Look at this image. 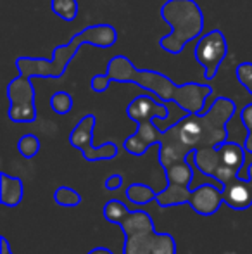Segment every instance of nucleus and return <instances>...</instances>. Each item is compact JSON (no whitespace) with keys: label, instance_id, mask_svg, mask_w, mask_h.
Listing matches in <instances>:
<instances>
[{"label":"nucleus","instance_id":"obj_26","mask_svg":"<svg viewBox=\"0 0 252 254\" xmlns=\"http://www.w3.org/2000/svg\"><path fill=\"white\" fill-rule=\"evenodd\" d=\"M121 185H123V177H121V175H111V177H107V178H105V182H104L105 190H109V192L118 190V189H121Z\"/></svg>","mask_w":252,"mask_h":254},{"label":"nucleus","instance_id":"obj_21","mask_svg":"<svg viewBox=\"0 0 252 254\" xmlns=\"http://www.w3.org/2000/svg\"><path fill=\"white\" fill-rule=\"evenodd\" d=\"M73 106H74V101H73V97H71V94H67V92H64V90L52 94L50 107H52V111H54V113L67 114V113H71Z\"/></svg>","mask_w":252,"mask_h":254},{"label":"nucleus","instance_id":"obj_17","mask_svg":"<svg viewBox=\"0 0 252 254\" xmlns=\"http://www.w3.org/2000/svg\"><path fill=\"white\" fill-rule=\"evenodd\" d=\"M155 195H157V192H154L152 187L145 184H131L126 189V197L137 206H145V204L155 201Z\"/></svg>","mask_w":252,"mask_h":254},{"label":"nucleus","instance_id":"obj_25","mask_svg":"<svg viewBox=\"0 0 252 254\" xmlns=\"http://www.w3.org/2000/svg\"><path fill=\"white\" fill-rule=\"evenodd\" d=\"M112 83V80L109 78V74H95V76H92V90L97 92V94H102V92H105L109 88V85Z\"/></svg>","mask_w":252,"mask_h":254},{"label":"nucleus","instance_id":"obj_7","mask_svg":"<svg viewBox=\"0 0 252 254\" xmlns=\"http://www.w3.org/2000/svg\"><path fill=\"white\" fill-rule=\"evenodd\" d=\"M97 125V118L94 114H85L76 127L73 128L69 135V144L78 149L83 157L90 163L102 159H114L118 156V145L114 142H105V144L95 147L94 145V130Z\"/></svg>","mask_w":252,"mask_h":254},{"label":"nucleus","instance_id":"obj_14","mask_svg":"<svg viewBox=\"0 0 252 254\" xmlns=\"http://www.w3.org/2000/svg\"><path fill=\"white\" fill-rule=\"evenodd\" d=\"M223 202L235 211L252 206V182L242 177H233L223 184Z\"/></svg>","mask_w":252,"mask_h":254},{"label":"nucleus","instance_id":"obj_1","mask_svg":"<svg viewBox=\"0 0 252 254\" xmlns=\"http://www.w3.org/2000/svg\"><path fill=\"white\" fill-rule=\"evenodd\" d=\"M107 74L116 83H135L147 92H152L161 102H175L187 114L204 113L205 101L211 97V85L185 83L176 85L171 78L154 69H137L125 56H116L107 63Z\"/></svg>","mask_w":252,"mask_h":254},{"label":"nucleus","instance_id":"obj_12","mask_svg":"<svg viewBox=\"0 0 252 254\" xmlns=\"http://www.w3.org/2000/svg\"><path fill=\"white\" fill-rule=\"evenodd\" d=\"M162 130L154 125V120L138 123L137 131L125 140V151L131 156H144L151 145L159 144Z\"/></svg>","mask_w":252,"mask_h":254},{"label":"nucleus","instance_id":"obj_13","mask_svg":"<svg viewBox=\"0 0 252 254\" xmlns=\"http://www.w3.org/2000/svg\"><path fill=\"white\" fill-rule=\"evenodd\" d=\"M221 202L223 189H218L211 184H202L192 190L189 206L201 216H211V214L218 213Z\"/></svg>","mask_w":252,"mask_h":254},{"label":"nucleus","instance_id":"obj_3","mask_svg":"<svg viewBox=\"0 0 252 254\" xmlns=\"http://www.w3.org/2000/svg\"><path fill=\"white\" fill-rule=\"evenodd\" d=\"M118 42V31L112 24H92L76 33L66 45H57L52 51L50 59L17 57L16 67L19 74L26 78H61L66 73L67 64L73 61L81 45L107 49Z\"/></svg>","mask_w":252,"mask_h":254},{"label":"nucleus","instance_id":"obj_20","mask_svg":"<svg viewBox=\"0 0 252 254\" xmlns=\"http://www.w3.org/2000/svg\"><path fill=\"white\" fill-rule=\"evenodd\" d=\"M17 151L23 157H26V159H31V157H35L40 151V140H38L37 135L33 133H26L23 135V137L19 138V142H17Z\"/></svg>","mask_w":252,"mask_h":254},{"label":"nucleus","instance_id":"obj_5","mask_svg":"<svg viewBox=\"0 0 252 254\" xmlns=\"http://www.w3.org/2000/svg\"><path fill=\"white\" fill-rule=\"evenodd\" d=\"M246 152L244 145L226 140L218 147L195 149L194 164L202 175L214 178L223 187L230 178L240 177L246 164Z\"/></svg>","mask_w":252,"mask_h":254},{"label":"nucleus","instance_id":"obj_22","mask_svg":"<svg viewBox=\"0 0 252 254\" xmlns=\"http://www.w3.org/2000/svg\"><path fill=\"white\" fill-rule=\"evenodd\" d=\"M126 209L128 207L121 201H118V199H111V201L105 202L104 211H102V213H104V218L109 221V223L118 225L119 221H121L123 214L126 213Z\"/></svg>","mask_w":252,"mask_h":254},{"label":"nucleus","instance_id":"obj_8","mask_svg":"<svg viewBox=\"0 0 252 254\" xmlns=\"http://www.w3.org/2000/svg\"><path fill=\"white\" fill-rule=\"evenodd\" d=\"M9 97V120L14 123H33L37 120L35 106V87L31 78L19 74L7 85Z\"/></svg>","mask_w":252,"mask_h":254},{"label":"nucleus","instance_id":"obj_10","mask_svg":"<svg viewBox=\"0 0 252 254\" xmlns=\"http://www.w3.org/2000/svg\"><path fill=\"white\" fill-rule=\"evenodd\" d=\"M123 254H176V241L173 235L155 232V227L147 228L126 235Z\"/></svg>","mask_w":252,"mask_h":254},{"label":"nucleus","instance_id":"obj_29","mask_svg":"<svg viewBox=\"0 0 252 254\" xmlns=\"http://www.w3.org/2000/svg\"><path fill=\"white\" fill-rule=\"evenodd\" d=\"M247 175H249V180L252 182V163L249 164V170H247Z\"/></svg>","mask_w":252,"mask_h":254},{"label":"nucleus","instance_id":"obj_15","mask_svg":"<svg viewBox=\"0 0 252 254\" xmlns=\"http://www.w3.org/2000/svg\"><path fill=\"white\" fill-rule=\"evenodd\" d=\"M23 180L19 177H10L7 173H0V202L7 207H16L23 201Z\"/></svg>","mask_w":252,"mask_h":254},{"label":"nucleus","instance_id":"obj_28","mask_svg":"<svg viewBox=\"0 0 252 254\" xmlns=\"http://www.w3.org/2000/svg\"><path fill=\"white\" fill-rule=\"evenodd\" d=\"M88 254H114V253L107 248H94L92 251H88Z\"/></svg>","mask_w":252,"mask_h":254},{"label":"nucleus","instance_id":"obj_6","mask_svg":"<svg viewBox=\"0 0 252 254\" xmlns=\"http://www.w3.org/2000/svg\"><path fill=\"white\" fill-rule=\"evenodd\" d=\"M164 171H166L168 185H166L164 190L157 192L155 202L161 207H173V206H182V204H189L192 194L190 185L194 182V171H192L189 159L171 164Z\"/></svg>","mask_w":252,"mask_h":254},{"label":"nucleus","instance_id":"obj_9","mask_svg":"<svg viewBox=\"0 0 252 254\" xmlns=\"http://www.w3.org/2000/svg\"><path fill=\"white\" fill-rule=\"evenodd\" d=\"M228 54V42L223 31L211 30L199 38L195 45V59L204 67V78L212 80Z\"/></svg>","mask_w":252,"mask_h":254},{"label":"nucleus","instance_id":"obj_11","mask_svg":"<svg viewBox=\"0 0 252 254\" xmlns=\"http://www.w3.org/2000/svg\"><path fill=\"white\" fill-rule=\"evenodd\" d=\"M126 114L131 121L138 125L149 120H166L169 116V109L166 104L157 102L151 95H138L128 104Z\"/></svg>","mask_w":252,"mask_h":254},{"label":"nucleus","instance_id":"obj_24","mask_svg":"<svg viewBox=\"0 0 252 254\" xmlns=\"http://www.w3.org/2000/svg\"><path fill=\"white\" fill-rule=\"evenodd\" d=\"M237 80L252 94V63H240L235 69Z\"/></svg>","mask_w":252,"mask_h":254},{"label":"nucleus","instance_id":"obj_23","mask_svg":"<svg viewBox=\"0 0 252 254\" xmlns=\"http://www.w3.org/2000/svg\"><path fill=\"white\" fill-rule=\"evenodd\" d=\"M240 120H242L244 127L247 128V131H249L246 142H244V147H246L247 152L252 154V104L246 106L242 111H240Z\"/></svg>","mask_w":252,"mask_h":254},{"label":"nucleus","instance_id":"obj_18","mask_svg":"<svg viewBox=\"0 0 252 254\" xmlns=\"http://www.w3.org/2000/svg\"><path fill=\"white\" fill-rule=\"evenodd\" d=\"M50 9L55 16H59L64 21H74L78 16L76 0H52Z\"/></svg>","mask_w":252,"mask_h":254},{"label":"nucleus","instance_id":"obj_27","mask_svg":"<svg viewBox=\"0 0 252 254\" xmlns=\"http://www.w3.org/2000/svg\"><path fill=\"white\" fill-rule=\"evenodd\" d=\"M0 254H14L10 251L9 241H7L5 237H0Z\"/></svg>","mask_w":252,"mask_h":254},{"label":"nucleus","instance_id":"obj_19","mask_svg":"<svg viewBox=\"0 0 252 254\" xmlns=\"http://www.w3.org/2000/svg\"><path fill=\"white\" fill-rule=\"evenodd\" d=\"M54 201L62 207H76L78 204L81 202V195H80V192H76L74 189L62 185V187L55 189Z\"/></svg>","mask_w":252,"mask_h":254},{"label":"nucleus","instance_id":"obj_4","mask_svg":"<svg viewBox=\"0 0 252 254\" xmlns=\"http://www.w3.org/2000/svg\"><path fill=\"white\" fill-rule=\"evenodd\" d=\"M161 17L171 31L159 40V45L173 56L183 52L187 44L204 31V14L195 0H168L161 7Z\"/></svg>","mask_w":252,"mask_h":254},{"label":"nucleus","instance_id":"obj_2","mask_svg":"<svg viewBox=\"0 0 252 254\" xmlns=\"http://www.w3.org/2000/svg\"><path fill=\"white\" fill-rule=\"evenodd\" d=\"M237 106L232 99L219 97L212 102L207 113L185 114L166 128L168 135L180 144L189 152L195 149L218 147L219 144H225L228 140V130L226 125L233 118Z\"/></svg>","mask_w":252,"mask_h":254},{"label":"nucleus","instance_id":"obj_16","mask_svg":"<svg viewBox=\"0 0 252 254\" xmlns=\"http://www.w3.org/2000/svg\"><path fill=\"white\" fill-rule=\"evenodd\" d=\"M119 227H121L123 235H131L135 232H140V230H147V228H154V221L152 218L149 216L145 211H130L126 209V213L123 214L121 221H119Z\"/></svg>","mask_w":252,"mask_h":254}]
</instances>
